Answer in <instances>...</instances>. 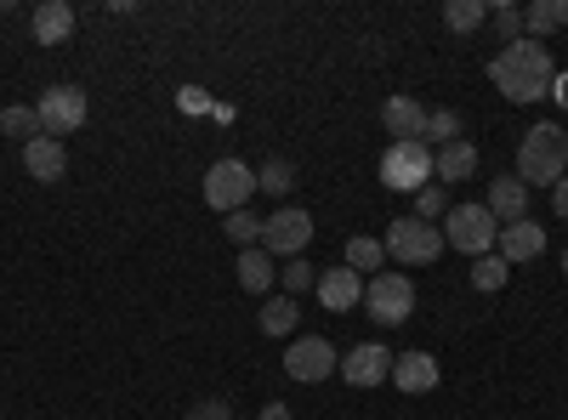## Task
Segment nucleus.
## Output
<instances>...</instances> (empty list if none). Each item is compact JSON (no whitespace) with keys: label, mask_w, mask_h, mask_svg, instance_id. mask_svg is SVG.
Masks as SVG:
<instances>
[{"label":"nucleus","mask_w":568,"mask_h":420,"mask_svg":"<svg viewBox=\"0 0 568 420\" xmlns=\"http://www.w3.org/2000/svg\"><path fill=\"white\" fill-rule=\"evenodd\" d=\"M23 171L34 182H63L69 176V148L58 143V136H34V143H23Z\"/></svg>","instance_id":"2eb2a0df"},{"label":"nucleus","mask_w":568,"mask_h":420,"mask_svg":"<svg viewBox=\"0 0 568 420\" xmlns=\"http://www.w3.org/2000/svg\"><path fill=\"white\" fill-rule=\"evenodd\" d=\"M256 324H262V336H291L296 324H302V313H296V301H291V296H273V301L262 307V318H256Z\"/></svg>","instance_id":"5701e85b"},{"label":"nucleus","mask_w":568,"mask_h":420,"mask_svg":"<svg viewBox=\"0 0 568 420\" xmlns=\"http://www.w3.org/2000/svg\"><path fill=\"white\" fill-rule=\"evenodd\" d=\"M506 278H511V267H506L500 256H478V262H471V285H478L484 296L506 290Z\"/></svg>","instance_id":"cd10ccee"},{"label":"nucleus","mask_w":568,"mask_h":420,"mask_svg":"<svg viewBox=\"0 0 568 420\" xmlns=\"http://www.w3.org/2000/svg\"><path fill=\"white\" fill-rule=\"evenodd\" d=\"M489 23V0H449L444 7V29H455V34H478Z\"/></svg>","instance_id":"412c9836"},{"label":"nucleus","mask_w":568,"mask_h":420,"mask_svg":"<svg viewBox=\"0 0 568 420\" xmlns=\"http://www.w3.org/2000/svg\"><path fill=\"white\" fill-rule=\"evenodd\" d=\"M364 313L375 324H409V313H415L409 273H375L369 285H364Z\"/></svg>","instance_id":"0eeeda50"},{"label":"nucleus","mask_w":568,"mask_h":420,"mask_svg":"<svg viewBox=\"0 0 568 420\" xmlns=\"http://www.w3.org/2000/svg\"><path fill=\"white\" fill-rule=\"evenodd\" d=\"M546 250V227L535 222V216H524V222H511V227H500V239H495V256L511 267V262H535Z\"/></svg>","instance_id":"ddd939ff"},{"label":"nucleus","mask_w":568,"mask_h":420,"mask_svg":"<svg viewBox=\"0 0 568 420\" xmlns=\"http://www.w3.org/2000/svg\"><path fill=\"white\" fill-rule=\"evenodd\" d=\"M382 262H387V245L382 239H347V267L358 278H375V273H382Z\"/></svg>","instance_id":"b1692460"},{"label":"nucleus","mask_w":568,"mask_h":420,"mask_svg":"<svg viewBox=\"0 0 568 420\" xmlns=\"http://www.w3.org/2000/svg\"><path fill=\"white\" fill-rule=\"evenodd\" d=\"M495 239H500V222L489 216V205H449L444 216V250H460V256H495Z\"/></svg>","instance_id":"7ed1b4c3"},{"label":"nucleus","mask_w":568,"mask_h":420,"mask_svg":"<svg viewBox=\"0 0 568 420\" xmlns=\"http://www.w3.org/2000/svg\"><path fill=\"white\" fill-rule=\"evenodd\" d=\"M182 420H233V409H227L222 398H205V403H194V409H187Z\"/></svg>","instance_id":"473e14b6"},{"label":"nucleus","mask_w":568,"mask_h":420,"mask_svg":"<svg viewBox=\"0 0 568 420\" xmlns=\"http://www.w3.org/2000/svg\"><path fill=\"white\" fill-rule=\"evenodd\" d=\"M438 358L433 352H393V381H398V392H409V398H420V392H433L438 387Z\"/></svg>","instance_id":"4468645a"},{"label":"nucleus","mask_w":568,"mask_h":420,"mask_svg":"<svg viewBox=\"0 0 568 420\" xmlns=\"http://www.w3.org/2000/svg\"><path fill=\"white\" fill-rule=\"evenodd\" d=\"M489 23L506 34V45L524 40V7H511V0H489Z\"/></svg>","instance_id":"c756f323"},{"label":"nucleus","mask_w":568,"mask_h":420,"mask_svg":"<svg viewBox=\"0 0 568 420\" xmlns=\"http://www.w3.org/2000/svg\"><path fill=\"white\" fill-rule=\"evenodd\" d=\"M34 114H40V131L63 143L69 131L85 125L91 103H85V91H80V85H45V91H40V103H34Z\"/></svg>","instance_id":"1a4fd4ad"},{"label":"nucleus","mask_w":568,"mask_h":420,"mask_svg":"<svg viewBox=\"0 0 568 420\" xmlns=\"http://www.w3.org/2000/svg\"><path fill=\"white\" fill-rule=\"evenodd\" d=\"M273 278H278V267H273V256H267L262 245L240 250V290L262 296V290H273Z\"/></svg>","instance_id":"aec40b11"},{"label":"nucleus","mask_w":568,"mask_h":420,"mask_svg":"<svg viewBox=\"0 0 568 420\" xmlns=\"http://www.w3.org/2000/svg\"><path fill=\"white\" fill-rule=\"evenodd\" d=\"M307 239H313V216L296 211V205H278V211L262 222V250H267L273 262H296V256L307 250Z\"/></svg>","instance_id":"6e6552de"},{"label":"nucleus","mask_w":568,"mask_h":420,"mask_svg":"<svg viewBox=\"0 0 568 420\" xmlns=\"http://www.w3.org/2000/svg\"><path fill=\"white\" fill-rule=\"evenodd\" d=\"M568 176V136H562V125H535L529 136H524V148H517V182L524 188H557V182Z\"/></svg>","instance_id":"f03ea898"},{"label":"nucleus","mask_w":568,"mask_h":420,"mask_svg":"<svg viewBox=\"0 0 568 420\" xmlns=\"http://www.w3.org/2000/svg\"><path fill=\"white\" fill-rule=\"evenodd\" d=\"M562 278H568V250H562Z\"/></svg>","instance_id":"e433bc0d"},{"label":"nucleus","mask_w":568,"mask_h":420,"mask_svg":"<svg viewBox=\"0 0 568 420\" xmlns=\"http://www.w3.org/2000/svg\"><path fill=\"white\" fill-rule=\"evenodd\" d=\"M489 80H495V91L506 103H540V98H551V85H557V63H551V52L540 40L524 34V40H511V45L495 52Z\"/></svg>","instance_id":"f257e3e1"},{"label":"nucleus","mask_w":568,"mask_h":420,"mask_svg":"<svg viewBox=\"0 0 568 420\" xmlns=\"http://www.w3.org/2000/svg\"><path fill=\"white\" fill-rule=\"evenodd\" d=\"M489 216L500 222V227H511V222H524L529 216V188L517 176H500V182H489Z\"/></svg>","instance_id":"f3484780"},{"label":"nucleus","mask_w":568,"mask_h":420,"mask_svg":"<svg viewBox=\"0 0 568 420\" xmlns=\"http://www.w3.org/2000/svg\"><path fill=\"white\" fill-rule=\"evenodd\" d=\"M524 29H529V40L562 29V0H535V7H524Z\"/></svg>","instance_id":"393cba45"},{"label":"nucleus","mask_w":568,"mask_h":420,"mask_svg":"<svg viewBox=\"0 0 568 420\" xmlns=\"http://www.w3.org/2000/svg\"><path fill=\"white\" fill-rule=\"evenodd\" d=\"M342 363V352L329 347L324 336H302V341H291L284 347V376L291 381H302V387H313V381H329V369Z\"/></svg>","instance_id":"9d476101"},{"label":"nucleus","mask_w":568,"mask_h":420,"mask_svg":"<svg viewBox=\"0 0 568 420\" xmlns=\"http://www.w3.org/2000/svg\"><path fill=\"white\" fill-rule=\"evenodd\" d=\"M74 34V7L69 0H40L34 7V40L40 45H63Z\"/></svg>","instance_id":"a211bd4d"},{"label":"nucleus","mask_w":568,"mask_h":420,"mask_svg":"<svg viewBox=\"0 0 568 420\" xmlns=\"http://www.w3.org/2000/svg\"><path fill=\"white\" fill-rule=\"evenodd\" d=\"M449 205H455V199H449L444 182H426V188L415 194V216H420V222H444V216H449Z\"/></svg>","instance_id":"bb28decb"},{"label":"nucleus","mask_w":568,"mask_h":420,"mask_svg":"<svg viewBox=\"0 0 568 420\" xmlns=\"http://www.w3.org/2000/svg\"><path fill=\"white\" fill-rule=\"evenodd\" d=\"M562 23H568V0H562Z\"/></svg>","instance_id":"4c0bfd02"},{"label":"nucleus","mask_w":568,"mask_h":420,"mask_svg":"<svg viewBox=\"0 0 568 420\" xmlns=\"http://www.w3.org/2000/svg\"><path fill=\"white\" fill-rule=\"evenodd\" d=\"M278 278H284V296H302V290H313V285H318V267L296 256V262H284V273H278Z\"/></svg>","instance_id":"2f4dec72"},{"label":"nucleus","mask_w":568,"mask_h":420,"mask_svg":"<svg viewBox=\"0 0 568 420\" xmlns=\"http://www.w3.org/2000/svg\"><path fill=\"white\" fill-rule=\"evenodd\" d=\"M471 171H478V148H471L466 136H460V143H444V148L433 154V176L444 182V188H449V182H466Z\"/></svg>","instance_id":"6ab92c4d"},{"label":"nucleus","mask_w":568,"mask_h":420,"mask_svg":"<svg viewBox=\"0 0 568 420\" xmlns=\"http://www.w3.org/2000/svg\"><path fill=\"white\" fill-rule=\"evenodd\" d=\"M342 381L347 387H382V381H393V352L387 347H375V341H364V347H353V352H342Z\"/></svg>","instance_id":"9b49d317"},{"label":"nucleus","mask_w":568,"mask_h":420,"mask_svg":"<svg viewBox=\"0 0 568 420\" xmlns=\"http://www.w3.org/2000/svg\"><path fill=\"white\" fill-rule=\"evenodd\" d=\"M222 233H227L233 245H245V250H251V245H262V216H251V211H233V216L222 222Z\"/></svg>","instance_id":"c85d7f7f"},{"label":"nucleus","mask_w":568,"mask_h":420,"mask_svg":"<svg viewBox=\"0 0 568 420\" xmlns=\"http://www.w3.org/2000/svg\"><path fill=\"white\" fill-rule=\"evenodd\" d=\"M0 125H7V136H23V143L45 136V131H40V114H34V109H18V103H12L7 114H0Z\"/></svg>","instance_id":"7c9ffc66"},{"label":"nucleus","mask_w":568,"mask_h":420,"mask_svg":"<svg viewBox=\"0 0 568 420\" xmlns=\"http://www.w3.org/2000/svg\"><path fill=\"white\" fill-rule=\"evenodd\" d=\"M256 420H291V409H284V403H267V409H262Z\"/></svg>","instance_id":"f704fd0d"},{"label":"nucleus","mask_w":568,"mask_h":420,"mask_svg":"<svg viewBox=\"0 0 568 420\" xmlns=\"http://www.w3.org/2000/svg\"><path fill=\"white\" fill-rule=\"evenodd\" d=\"M420 143H460V114L455 109H433L426 114V131H420Z\"/></svg>","instance_id":"a878e982"},{"label":"nucleus","mask_w":568,"mask_h":420,"mask_svg":"<svg viewBox=\"0 0 568 420\" xmlns=\"http://www.w3.org/2000/svg\"><path fill=\"white\" fill-rule=\"evenodd\" d=\"M296 188V165L291 160H267L262 171H256V194H273L278 205H284V194Z\"/></svg>","instance_id":"4be33fe9"},{"label":"nucleus","mask_w":568,"mask_h":420,"mask_svg":"<svg viewBox=\"0 0 568 420\" xmlns=\"http://www.w3.org/2000/svg\"><path fill=\"white\" fill-rule=\"evenodd\" d=\"M251 194H256V171H251L245 160H216V165L205 171V205H211V211L233 216V211L251 205Z\"/></svg>","instance_id":"39448f33"},{"label":"nucleus","mask_w":568,"mask_h":420,"mask_svg":"<svg viewBox=\"0 0 568 420\" xmlns=\"http://www.w3.org/2000/svg\"><path fill=\"white\" fill-rule=\"evenodd\" d=\"M318 301L329 307V313H353V307H364V278L342 262V267H329V273H318Z\"/></svg>","instance_id":"f8f14e48"},{"label":"nucleus","mask_w":568,"mask_h":420,"mask_svg":"<svg viewBox=\"0 0 568 420\" xmlns=\"http://www.w3.org/2000/svg\"><path fill=\"white\" fill-rule=\"evenodd\" d=\"M382 125L393 143H420V131H426V109L415 98H387L382 103Z\"/></svg>","instance_id":"dca6fc26"},{"label":"nucleus","mask_w":568,"mask_h":420,"mask_svg":"<svg viewBox=\"0 0 568 420\" xmlns=\"http://www.w3.org/2000/svg\"><path fill=\"white\" fill-rule=\"evenodd\" d=\"M551 91H557V103L568 109V74H557V85H551Z\"/></svg>","instance_id":"c9c22d12"},{"label":"nucleus","mask_w":568,"mask_h":420,"mask_svg":"<svg viewBox=\"0 0 568 420\" xmlns=\"http://www.w3.org/2000/svg\"><path fill=\"white\" fill-rule=\"evenodd\" d=\"M387 256L393 262H404V267H426V262H438L444 256V227H433V222H420V216H398L393 227H387Z\"/></svg>","instance_id":"20e7f679"},{"label":"nucleus","mask_w":568,"mask_h":420,"mask_svg":"<svg viewBox=\"0 0 568 420\" xmlns=\"http://www.w3.org/2000/svg\"><path fill=\"white\" fill-rule=\"evenodd\" d=\"M551 205H557V216L568 222V176H562V182H557V188H551Z\"/></svg>","instance_id":"72a5a7b5"},{"label":"nucleus","mask_w":568,"mask_h":420,"mask_svg":"<svg viewBox=\"0 0 568 420\" xmlns=\"http://www.w3.org/2000/svg\"><path fill=\"white\" fill-rule=\"evenodd\" d=\"M382 182L393 194H420L426 182H433V148H426V143H387Z\"/></svg>","instance_id":"423d86ee"}]
</instances>
